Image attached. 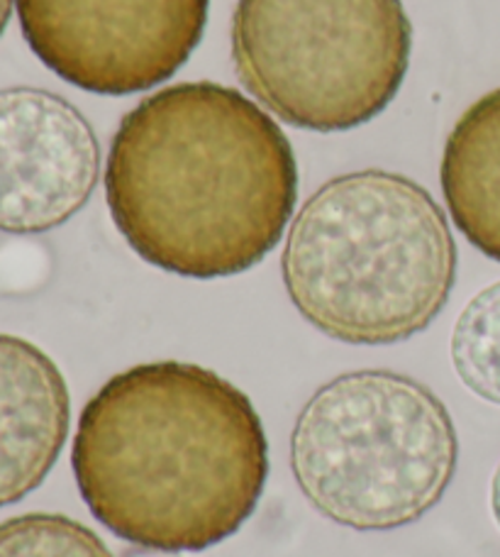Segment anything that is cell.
<instances>
[{
    "label": "cell",
    "mask_w": 500,
    "mask_h": 557,
    "mask_svg": "<svg viewBox=\"0 0 500 557\" xmlns=\"http://www.w3.org/2000/svg\"><path fill=\"white\" fill-rule=\"evenodd\" d=\"M105 198L145 262L191 278L242 274L282 243L291 221L293 147L235 88L174 84L120 121Z\"/></svg>",
    "instance_id": "obj_1"
},
{
    "label": "cell",
    "mask_w": 500,
    "mask_h": 557,
    "mask_svg": "<svg viewBox=\"0 0 500 557\" xmlns=\"http://www.w3.org/2000/svg\"><path fill=\"white\" fill-rule=\"evenodd\" d=\"M72 467L110 533L159 553H198L252 519L268 445L252 401L188 362L115 374L78 418Z\"/></svg>",
    "instance_id": "obj_2"
},
{
    "label": "cell",
    "mask_w": 500,
    "mask_h": 557,
    "mask_svg": "<svg viewBox=\"0 0 500 557\" xmlns=\"http://www.w3.org/2000/svg\"><path fill=\"white\" fill-rule=\"evenodd\" d=\"M282 274L291 304L320 333L347 345H393L442 313L457 282V245L423 186L366 169L329 178L308 198Z\"/></svg>",
    "instance_id": "obj_3"
},
{
    "label": "cell",
    "mask_w": 500,
    "mask_h": 557,
    "mask_svg": "<svg viewBox=\"0 0 500 557\" xmlns=\"http://www.w3.org/2000/svg\"><path fill=\"white\" fill-rule=\"evenodd\" d=\"M459 441L447 406L405 374L362 370L310 396L291 433V470L325 519L393 531L442 502Z\"/></svg>",
    "instance_id": "obj_4"
},
{
    "label": "cell",
    "mask_w": 500,
    "mask_h": 557,
    "mask_svg": "<svg viewBox=\"0 0 500 557\" xmlns=\"http://www.w3.org/2000/svg\"><path fill=\"white\" fill-rule=\"evenodd\" d=\"M413 27L400 0H237L239 82L284 123L352 131L403 86Z\"/></svg>",
    "instance_id": "obj_5"
},
{
    "label": "cell",
    "mask_w": 500,
    "mask_h": 557,
    "mask_svg": "<svg viewBox=\"0 0 500 557\" xmlns=\"http://www.w3.org/2000/svg\"><path fill=\"white\" fill-rule=\"evenodd\" d=\"M210 0H17L33 52L66 84L129 96L166 82L203 37Z\"/></svg>",
    "instance_id": "obj_6"
},
{
    "label": "cell",
    "mask_w": 500,
    "mask_h": 557,
    "mask_svg": "<svg viewBox=\"0 0 500 557\" xmlns=\"http://www.w3.org/2000/svg\"><path fill=\"white\" fill-rule=\"evenodd\" d=\"M91 123L45 88L0 91V233L37 235L74 218L96 191Z\"/></svg>",
    "instance_id": "obj_7"
},
{
    "label": "cell",
    "mask_w": 500,
    "mask_h": 557,
    "mask_svg": "<svg viewBox=\"0 0 500 557\" xmlns=\"http://www.w3.org/2000/svg\"><path fill=\"white\" fill-rule=\"evenodd\" d=\"M72 425L64 374L23 337L0 333V509L52 472Z\"/></svg>",
    "instance_id": "obj_8"
},
{
    "label": "cell",
    "mask_w": 500,
    "mask_h": 557,
    "mask_svg": "<svg viewBox=\"0 0 500 557\" xmlns=\"http://www.w3.org/2000/svg\"><path fill=\"white\" fill-rule=\"evenodd\" d=\"M439 176L454 225L478 252L500 262V88L459 117Z\"/></svg>",
    "instance_id": "obj_9"
},
{
    "label": "cell",
    "mask_w": 500,
    "mask_h": 557,
    "mask_svg": "<svg viewBox=\"0 0 500 557\" xmlns=\"http://www.w3.org/2000/svg\"><path fill=\"white\" fill-rule=\"evenodd\" d=\"M452 362L468 392L500 406V282L476 294L457 318Z\"/></svg>",
    "instance_id": "obj_10"
},
{
    "label": "cell",
    "mask_w": 500,
    "mask_h": 557,
    "mask_svg": "<svg viewBox=\"0 0 500 557\" xmlns=\"http://www.w3.org/2000/svg\"><path fill=\"white\" fill-rule=\"evenodd\" d=\"M0 557H113L108 545L62 513H23L0 523Z\"/></svg>",
    "instance_id": "obj_11"
},
{
    "label": "cell",
    "mask_w": 500,
    "mask_h": 557,
    "mask_svg": "<svg viewBox=\"0 0 500 557\" xmlns=\"http://www.w3.org/2000/svg\"><path fill=\"white\" fill-rule=\"evenodd\" d=\"M491 511H493V519L500 529V462L496 467V474H493V482H491Z\"/></svg>",
    "instance_id": "obj_12"
},
{
    "label": "cell",
    "mask_w": 500,
    "mask_h": 557,
    "mask_svg": "<svg viewBox=\"0 0 500 557\" xmlns=\"http://www.w3.org/2000/svg\"><path fill=\"white\" fill-rule=\"evenodd\" d=\"M13 3L15 0H0V35H3V29L10 23V15H13Z\"/></svg>",
    "instance_id": "obj_13"
}]
</instances>
